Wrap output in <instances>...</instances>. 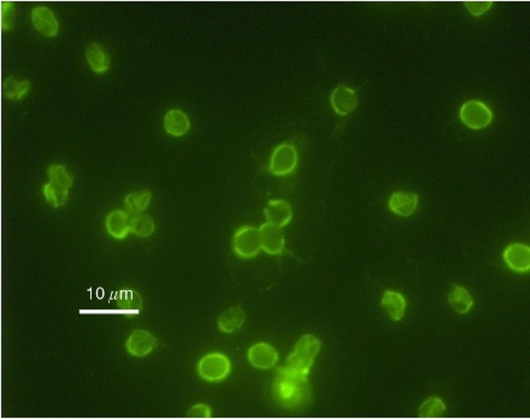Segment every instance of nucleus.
I'll return each mask as SVG.
<instances>
[{
  "mask_svg": "<svg viewBox=\"0 0 530 419\" xmlns=\"http://www.w3.org/2000/svg\"><path fill=\"white\" fill-rule=\"evenodd\" d=\"M273 395L275 401L283 409L302 411L311 404V385L307 375L283 366L278 369L274 380Z\"/></svg>",
  "mask_w": 530,
  "mask_h": 419,
  "instance_id": "nucleus-1",
  "label": "nucleus"
},
{
  "mask_svg": "<svg viewBox=\"0 0 530 419\" xmlns=\"http://www.w3.org/2000/svg\"><path fill=\"white\" fill-rule=\"evenodd\" d=\"M321 350V341L311 334H307L299 339L294 351L286 361V367L291 370L309 375L312 365L315 363L317 354Z\"/></svg>",
  "mask_w": 530,
  "mask_h": 419,
  "instance_id": "nucleus-2",
  "label": "nucleus"
},
{
  "mask_svg": "<svg viewBox=\"0 0 530 419\" xmlns=\"http://www.w3.org/2000/svg\"><path fill=\"white\" fill-rule=\"evenodd\" d=\"M459 118L464 126L474 131L488 127L493 121V113L486 102L472 99L464 102L459 110Z\"/></svg>",
  "mask_w": 530,
  "mask_h": 419,
  "instance_id": "nucleus-3",
  "label": "nucleus"
},
{
  "mask_svg": "<svg viewBox=\"0 0 530 419\" xmlns=\"http://www.w3.org/2000/svg\"><path fill=\"white\" fill-rule=\"evenodd\" d=\"M198 374L208 382H221L230 374V361L223 353H209L198 363Z\"/></svg>",
  "mask_w": 530,
  "mask_h": 419,
  "instance_id": "nucleus-4",
  "label": "nucleus"
},
{
  "mask_svg": "<svg viewBox=\"0 0 530 419\" xmlns=\"http://www.w3.org/2000/svg\"><path fill=\"white\" fill-rule=\"evenodd\" d=\"M233 249L240 258L256 257L262 249L259 229L253 227H243L236 230L233 238Z\"/></svg>",
  "mask_w": 530,
  "mask_h": 419,
  "instance_id": "nucleus-5",
  "label": "nucleus"
},
{
  "mask_svg": "<svg viewBox=\"0 0 530 419\" xmlns=\"http://www.w3.org/2000/svg\"><path fill=\"white\" fill-rule=\"evenodd\" d=\"M298 153L292 144H281L273 152L269 171L275 176L291 174L297 168Z\"/></svg>",
  "mask_w": 530,
  "mask_h": 419,
  "instance_id": "nucleus-6",
  "label": "nucleus"
},
{
  "mask_svg": "<svg viewBox=\"0 0 530 419\" xmlns=\"http://www.w3.org/2000/svg\"><path fill=\"white\" fill-rule=\"evenodd\" d=\"M331 108L340 116H347L355 111L358 105V95L355 89L345 84H338L331 94Z\"/></svg>",
  "mask_w": 530,
  "mask_h": 419,
  "instance_id": "nucleus-7",
  "label": "nucleus"
},
{
  "mask_svg": "<svg viewBox=\"0 0 530 419\" xmlns=\"http://www.w3.org/2000/svg\"><path fill=\"white\" fill-rule=\"evenodd\" d=\"M506 265L516 273H527L530 270V249L528 245L515 242L506 247L503 254Z\"/></svg>",
  "mask_w": 530,
  "mask_h": 419,
  "instance_id": "nucleus-8",
  "label": "nucleus"
},
{
  "mask_svg": "<svg viewBox=\"0 0 530 419\" xmlns=\"http://www.w3.org/2000/svg\"><path fill=\"white\" fill-rule=\"evenodd\" d=\"M32 22L35 30L46 38H56L58 35L59 22L54 11L46 6H36L32 10Z\"/></svg>",
  "mask_w": 530,
  "mask_h": 419,
  "instance_id": "nucleus-9",
  "label": "nucleus"
},
{
  "mask_svg": "<svg viewBox=\"0 0 530 419\" xmlns=\"http://www.w3.org/2000/svg\"><path fill=\"white\" fill-rule=\"evenodd\" d=\"M159 341L147 330H135L126 342V351L134 356H145L156 350Z\"/></svg>",
  "mask_w": 530,
  "mask_h": 419,
  "instance_id": "nucleus-10",
  "label": "nucleus"
},
{
  "mask_svg": "<svg viewBox=\"0 0 530 419\" xmlns=\"http://www.w3.org/2000/svg\"><path fill=\"white\" fill-rule=\"evenodd\" d=\"M259 236L263 251L273 256L283 253L286 244L283 228L272 223H265L259 228Z\"/></svg>",
  "mask_w": 530,
  "mask_h": 419,
  "instance_id": "nucleus-11",
  "label": "nucleus"
},
{
  "mask_svg": "<svg viewBox=\"0 0 530 419\" xmlns=\"http://www.w3.org/2000/svg\"><path fill=\"white\" fill-rule=\"evenodd\" d=\"M419 196L412 192H394L388 200V207L395 215L410 217L419 206Z\"/></svg>",
  "mask_w": 530,
  "mask_h": 419,
  "instance_id": "nucleus-12",
  "label": "nucleus"
},
{
  "mask_svg": "<svg viewBox=\"0 0 530 419\" xmlns=\"http://www.w3.org/2000/svg\"><path fill=\"white\" fill-rule=\"evenodd\" d=\"M248 361L257 369H270L278 363V353L275 347L258 342L253 345L247 352Z\"/></svg>",
  "mask_w": 530,
  "mask_h": 419,
  "instance_id": "nucleus-13",
  "label": "nucleus"
},
{
  "mask_svg": "<svg viewBox=\"0 0 530 419\" xmlns=\"http://www.w3.org/2000/svg\"><path fill=\"white\" fill-rule=\"evenodd\" d=\"M264 215L268 223L283 228L292 220V206L286 200H270L264 210Z\"/></svg>",
  "mask_w": 530,
  "mask_h": 419,
  "instance_id": "nucleus-14",
  "label": "nucleus"
},
{
  "mask_svg": "<svg viewBox=\"0 0 530 419\" xmlns=\"http://www.w3.org/2000/svg\"><path fill=\"white\" fill-rule=\"evenodd\" d=\"M107 233L113 239L123 240L126 239V235L131 228V220H129V214L123 210H115L112 211L110 215L107 217Z\"/></svg>",
  "mask_w": 530,
  "mask_h": 419,
  "instance_id": "nucleus-15",
  "label": "nucleus"
},
{
  "mask_svg": "<svg viewBox=\"0 0 530 419\" xmlns=\"http://www.w3.org/2000/svg\"><path fill=\"white\" fill-rule=\"evenodd\" d=\"M164 129L173 137H184L190 132V122L187 113L175 109L168 111L164 117Z\"/></svg>",
  "mask_w": 530,
  "mask_h": 419,
  "instance_id": "nucleus-16",
  "label": "nucleus"
},
{
  "mask_svg": "<svg viewBox=\"0 0 530 419\" xmlns=\"http://www.w3.org/2000/svg\"><path fill=\"white\" fill-rule=\"evenodd\" d=\"M381 306L387 312L388 317L392 321H401L404 317L405 308H406V300L404 295L394 291H386L381 300Z\"/></svg>",
  "mask_w": 530,
  "mask_h": 419,
  "instance_id": "nucleus-17",
  "label": "nucleus"
},
{
  "mask_svg": "<svg viewBox=\"0 0 530 419\" xmlns=\"http://www.w3.org/2000/svg\"><path fill=\"white\" fill-rule=\"evenodd\" d=\"M116 306L126 316H137L142 310V297L133 289L117 293Z\"/></svg>",
  "mask_w": 530,
  "mask_h": 419,
  "instance_id": "nucleus-18",
  "label": "nucleus"
},
{
  "mask_svg": "<svg viewBox=\"0 0 530 419\" xmlns=\"http://www.w3.org/2000/svg\"><path fill=\"white\" fill-rule=\"evenodd\" d=\"M245 321H246V315L243 308L240 306H233L221 313V316L217 319V326L221 332L232 334L243 327Z\"/></svg>",
  "mask_w": 530,
  "mask_h": 419,
  "instance_id": "nucleus-19",
  "label": "nucleus"
},
{
  "mask_svg": "<svg viewBox=\"0 0 530 419\" xmlns=\"http://www.w3.org/2000/svg\"><path fill=\"white\" fill-rule=\"evenodd\" d=\"M86 60L93 71L97 73H107L111 65L109 54L97 43L88 45L86 49Z\"/></svg>",
  "mask_w": 530,
  "mask_h": 419,
  "instance_id": "nucleus-20",
  "label": "nucleus"
},
{
  "mask_svg": "<svg viewBox=\"0 0 530 419\" xmlns=\"http://www.w3.org/2000/svg\"><path fill=\"white\" fill-rule=\"evenodd\" d=\"M448 300L453 311L459 315H465L474 306L472 294L467 292V289L457 284L453 286V291L448 294Z\"/></svg>",
  "mask_w": 530,
  "mask_h": 419,
  "instance_id": "nucleus-21",
  "label": "nucleus"
},
{
  "mask_svg": "<svg viewBox=\"0 0 530 419\" xmlns=\"http://www.w3.org/2000/svg\"><path fill=\"white\" fill-rule=\"evenodd\" d=\"M152 193L150 190L144 192H133L124 198V205L128 210V214L137 215L146 211L148 205L151 203Z\"/></svg>",
  "mask_w": 530,
  "mask_h": 419,
  "instance_id": "nucleus-22",
  "label": "nucleus"
},
{
  "mask_svg": "<svg viewBox=\"0 0 530 419\" xmlns=\"http://www.w3.org/2000/svg\"><path fill=\"white\" fill-rule=\"evenodd\" d=\"M30 89V82L28 80H19L16 76H10L4 82V94L8 99L21 100L25 98Z\"/></svg>",
  "mask_w": 530,
  "mask_h": 419,
  "instance_id": "nucleus-23",
  "label": "nucleus"
},
{
  "mask_svg": "<svg viewBox=\"0 0 530 419\" xmlns=\"http://www.w3.org/2000/svg\"><path fill=\"white\" fill-rule=\"evenodd\" d=\"M155 229H156V225L150 215L137 216L131 220L129 231L139 238L142 239L150 238L155 233Z\"/></svg>",
  "mask_w": 530,
  "mask_h": 419,
  "instance_id": "nucleus-24",
  "label": "nucleus"
},
{
  "mask_svg": "<svg viewBox=\"0 0 530 419\" xmlns=\"http://www.w3.org/2000/svg\"><path fill=\"white\" fill-rule=\"evenodd\" d=\"M446 412V405L438 396H430L421 405L419 416L422 418H439Z\"/></svg>",
  "mask_w": 530,
  "mask_h": 419,
  "instance_id": "nucleus-25",
  "label": "nucleus"
},
{
  "mask_svg": "<svg viewBox=\"0 0 530 419\" xmlns=\"http://www.w3.org/2000/svg\"><path fill=\"white\" fill-rule=\"evenodd\" d=\"M47 174H49V183L58 185L65 190H70L73 187V175H70L67 168L62 164H54L49 166Z\"/></svg>",
  "mask_w": 530,
  "mask_h": 419,
  "instance_id": "nucleus-26",
  "label": "nucleus"
},
{
  "mask_svg": "<svg viewBox=\"0 0 530 419\" xmlns=\"http://www.w3.org/2000/svg\"><path fill=\"white\" fill-rule=\"evenodd\" d=\"M43 190H44L45 199L47 200V203L52 205L56 209L62 207V206L68 203L69 190H65V188H62V187H58V185H54L47 182L44 185Z\"/></svg>",
  "mask_w": 530,
  "mask_h": 419,
  "instance_id": "nucleus-27",
  "label": "nucleus"
},
{
  "mask_svg": "<svg viewBox=\"0 0 530 419\" xmlns=\"http://www.w3.org/2000/svg\"><path fill=\"white\" fill-rule=\"evenodd\" d=\"M16 10L11 1H1V30H11L15 23Z\"/></svg>",
  "mask_w": 530,
  "mask_h": 419,
  "instance_id": "nucleus-28",
  "label": "nucleus"
},
{
  "mask_svg": "<svg viewBox=\"0 0 530 419\" xmlns=\"http://www.w3.org/2000/svg\"><path fill=\"white\" fill-rule=\"evenodd\" d=\"M464 4L467 6L470 15L474 17H480L491 9L493 1L492 0H467Z\"/></svg>",
  "mask_w": 530,
  "mask_h": 419,
  "instance_id": "nucleus-29",
  "label": "nucleus"
},
{
  "mask_svg": "<svg viewBox=\"0 0 530 419\" xmlns=\"http://www.w3.org/2000/svg\"><path fill=\"white\" fill-rule=\"evenodd\" d=\"M187 417H190V418H210V417H211V409H210L208 405H195V406L188 411Z\"/></svg>",
  "mask_w": 530,
  "mask_h": 419,
  "instance_id": "nucleus-30",
  "label": "nucleus"
}]
</instances>
